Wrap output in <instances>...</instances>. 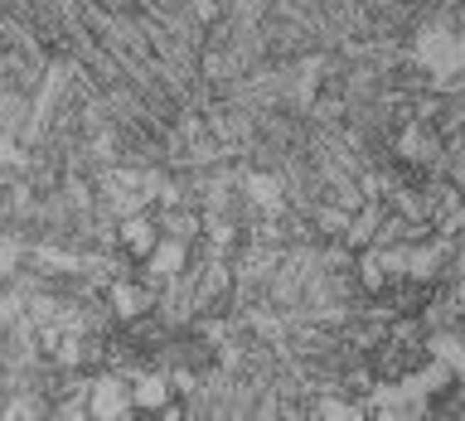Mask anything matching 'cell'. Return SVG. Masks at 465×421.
<instances>
[{
	"mask_svg": "<svg viewBox=\"0 0 465 421\" xmlns=\"http://www.w3.org/2000/svg\"><path fill=\"white\" fill-rule=\"evenodd\" d=\"M422 54H427L432 68H451V63H456V44H451L446 34H427V39H422Z\"/></svg>",
	"mask_w": 465,
	"mask_h": 421,
	"instance_id": "6da1fadb",
	"label": "cell"
},
{
	"mask_svg": "<svg viewBox=\"0 0 465 421\" xmlns=\"http://www.w3.org/2000/svg\"><path fill=\"white\" fill-rule=\"evenodd\" d=\"M97 412H102V417H121V412H126V397H121V388L102 383V388H97Z\"/></svg>",
	"mask_w": 465,
	"mask_h": 421,
	"instance_id": "7a4b0ae2",
	"label": "cell"
},
{
	"mask_svg": "<svg viewBox=\"0 0 465 421\" xmlns=\"http://www.w3.org/2000/svg\"><path fill=\"white\" fill-rule=\"evenodd\" d=\"M180 262H185V247H180V242H165L160 257H155V266H160V271H175Z\"/></svg>",
	"mask_w": 465,
	"mask_h": 421,
	"instance_id": "3957f363",
	"label": "cell"
},
{
	"mask_svg": "<svg viewBox=\"0 0 465 421\" xmlns=\"http://www.w3.org/2000/svg\"><path fill=\"white\" fill-rule=\"evenodd\" d=\"M160 402H165L160 383H146V388H141V407H160Z\"/></svg>",
	"mask_w": 465,
	"mask_h": 421,
	"instance_id": "277c9868",
	"label": "cell"
},
{
	"mask_svg": "<svg viewBox=\"0 0 465 421\" xmlns=\"http://www.w3.org/2000/svg\"><path fill=\"white\" fill-rule=\"evenodd\" d=\"M252 194L262 198V203H272V208H276V184H267V179H252Z\"/></svg>",
	"mask_w": 465,
	"mask_h": 421,
	"instance_id": "5b68a950",
	"label": "cell"
}]
</instances>
